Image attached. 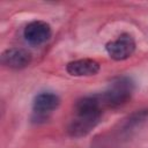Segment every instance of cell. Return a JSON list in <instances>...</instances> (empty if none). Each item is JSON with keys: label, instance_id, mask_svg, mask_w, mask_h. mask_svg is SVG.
Instances as JSON below:
<instances>
[{"label": "cell", "instance_id": "1", "mask_svg": "<svg viewBox=\"0 0 148 148\" xmlns=\"http://www.w3.org/2000/svg\"><path fill=\"white\" fill-rule=\"evenodd\" d=\"M103 110L98 95H90L80 98L75 103V117L71 120L67 127L68 134L72 138L87 135L99 123Z\"/></svg>", "mask_w": 148, "mask_h": 148}, {"label": "cell", "instance_id": "2", "mask_svg": "<svg viewBox=\"0 0 148 148\" xmlns=\"http://www.w3.org/2000/svg\"><path fill=\"white\" fill-rule=\"evenodd\" d=\"M134 91V83L130 77H117L114 79L109 88L102 92L98 94L102 105L104 109L106 108H118L127 103L132 94Z\"/></svg>", "mask_w": 148, "mask_h": 148}, {"label": "cell", "instance_id": "3", "mask_svg": "<svg viewBox=\"0 0 148 148\" xmlns=\"http://www.w3.org/2000/svg\"><path fill=\"white\" fill-rule=\"evenodd\" d=\"M105 50L111 59L123 61L128 59L135 51V40L130 34H121L116 39L105 44Z\"/></svg>", "mask_w": 148, "mask_h": 148}, {"label": "cell", "instance_id": "4", "mask_svg": "<svg viewBox=\"0 0 148 148\" xmlns=\"http://www.w3.org/2000/svg\"><path fill=\"white\" fill-rule=\"evenodd\" d=\"M51 27L44 21H32L28 23L23 30V37L28 44L39 46L46 43L51 37Z\"/></svg>", "mask_w": 148, "mask_h": 148}, {"label": "cell", "instance_id": "5", "mask_svg": "<svg viewBox=\"0 0 148 148\" xmlns=\"http://www.w3.org/2000/svg\"><path fill=\"white\" fill-rule=\"evenodd\" d=\"M60 104L58 95L46 91L38 94L32 103V110L37 118H46L52 111H54Z\"/></svg>", "mask_w": 148, "mask_h": 148}, {"label": "cell", "instance_id": "6", "mask_svg": "<svg viewBox=\"0 0 148 148\" xmlns=\"http://www.w3.org/2000/svg\"><path fill=\"white\" fill-rule=\"evenodd\" d=\"M31 61V54L20 47H10L2 52L1 64L12 69H22L27 67Z\"/></svg>", "mask_w": 148, "mask_h": 148}, {"label": "cell", "instance_id": "7", "mask_svg": "<svg viewBox=\"0 0 148 148\" xmlns=\"http://www.w3.org/2000/svg\"><path fill=\"white\" fill-rule=\"evenodd\" d=\"M99 64L89 58L71 61L66 66V71L72 76H92L99 72Z\"/></svg>", "mask_w": 148, "mask_h": 148}]
</instances>
